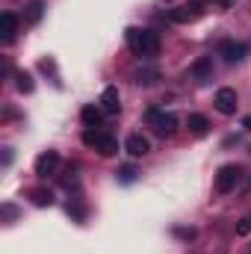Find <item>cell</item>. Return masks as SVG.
<instances>
[{"label": "cell", "mask_w": 251, "mask_h": 254, "mask_svg": "<svg viewBox=\"0 0 251 254\" xmlns=\"http://www.w3.org/2000/svg\"><path fill=\"white\" fill-rule=\"evenodd\" d=\"M125 36H127V48H130L133 57H157V54H160V36H157L154 30L130 27Z\"/></svg>", "instance_id": "obj_1"}, {"label": "cell", "mask_w": 251, "mask_h": 254, "mask_svg": "<svg viewBox=\"0 0 251 254\" xmlns=\"http://www.w3.org/2000/svg\"><path fill=\"white\" fill-rule=\"evenodd\" d=\"M83 142L89 145V148H95V151H101L104 157H113L116 151H119V142H116V136H110V133H104V130H86L83 133Z\"/></svg>", "instance_id": "obj_2"}, {"label": "cell", "mask_w": 251, "mask_h": 254, "mask_svg": "<svg viewBox=\"0 0 251 254\" xmlns=\"http://www.w3.org/2000/svg\"><path fill=\"white\" fill-rule=\"evenodd\" d=\"M243 181V169L237 163H228L216 172V192H231L237 190V184Z\"/></svg>", "instance_id": "obj_3"}, {"label": "cell", "mask_w": 251, "mask_h": 254, "mask_svg": "<svg viewBox=\"0 0 251 254\" xmlns=\"http://www.w3.org/2000/svg\"><path fill=\"white\" fill-rule=\"evenodd\" d=\"M148 125L154 127L157 136H172V133L178 130V116L163 113V110H151V113H148Z\"/></svg>", "instance_id": "obj_4"}, {"label": "cell", "mask_w": 251, "mask_h": 254, "mask_svg": "<svg viewBox=\"0 0 251 254\" xmlns=\"http://www.w3.org/2000/svg\"><path fill=\"white\" fill-rule=\"evenodd\" d=\"M204 15V6L201 3H181V6H175V9H169V18L175 21V24H192V21H198Z\"/></svg>", "instance_id": "obj_5"}, {"label": "cell", "mask_w": 251, "mask_h": 254, "mask_svg": "<svg viewBox=\"0 0 251 254\" xmlns=\"http://www.w3.org/2000/svg\"><path fill=\"white\" fill-rule=\"evenodd\" d=\"M213 104H216V110H219L222 116H234V113H237V104H240V101H237V92L225 86V89H219V92H216Z\"/></svg>", "instance_id": "obj_6"}, {"label": "cell", "mask_w": 251, "mask_h": 254, "mask_svg": "<svg viewBox=\"0 0 251 254\" xmlns=\"http://www.w3.org/2000/svg\"><path fill=\"white\" fill-rule=\"evenodd\" d=\"M219 57H225V63L237 65L246 60V45L243 42H234V39H225L222 45H219Z\"/></svg>", "instance_id": "obj_7"}, {"label": "cell", "mask_w": 251, "mask_h": 254, "mask_svg": "<svg viewBox=\"0 0 251 254\" xmlns=\"http://www.w3.org/2000/svg\"><path fill=\"white\" fill-rule=\"evenodd\" d=\"M15 33H18V18H15L12 12H3V15H0V42H3V45L15 42Z\"/></svg>", "instance_id": "obj_8"}, {"label": "cell", "mask_w": 251, "mask_h": 254, "mask_svg": "<svg viewBox=\"0 0 251 254\" xmlns=\"http://www.w3.org/2000/svg\"><path fill=\"white\" fill-rule=\"evenodd\" d=\"M101 110H104L107 116H116V113L122 110V98H119V89H116V86H107V89H104V95H101Z\"/></svg>", "instance_id": "obj_9"}, {"label": "cell", "mask_w": 251, "mask_h": 254, "mask_svg": "<svg viewBox=\"0 0 251 254\" xmlns=\"http://www.w3.org/2000/svg\"><path fill=\"white\" fill-rule=\"evenodd\" d=\"M57 166H60V154H57V151H45V154L36 160V175L48 178V175L57 172Z\"/></svg>", "instance_id": "obj_10"}, {"label": "cell", "mask_w": 251, "mask_h": 254, "mask_svg": "<svg viewBox=\"0 0 251 254\" xmlns=\"http://www.w3.org/2000/svg\"><path fill=\"white\" fill-rule=\"evenodd\" d=\"M125 151L130 154V157H145V154L151 151V142H148V139H145L142 133H133V136H127Z\"/></svg>", "instance_id": "obj_11"}, {"label": "cell", "mask_w": 251, "mask_h": 254, "mask_svg": "<svg viewBox=\"0 0 251 254\" xmlns=\"http://www.w3.org/2000/svg\"><path fill=\"white\" fill-rule=\"evenodd\" d=\"M189 71H192V77H198V80H210V74H213V60H210V57H198Z\"/></svg>", "instance_id": "obj_12"}, {"label": "cell", "mask_w": 251, "mask_h": 254, "mask_svg": "<svg viewBox=\"0 0 251 254\" xmlns=\"http://www.w3.org/2000/svg\"><path fill=\"white\" fill-rule=\"evenodd\" d=\"M80 119H83V125L86 127H98L101 122H104V110L101 107H83V113H80Z\"/></svg>", "instance_id": "obj_13"}, {"label": "cell", "mask_w": 251, "mask_h": 254, "mask_svg": "<svg viewBox=\"0 0 251 254\" xmlns=\"http://www.w3.org/2000/svg\"><path fill=\"white\" fill-rule=\"evenodd\" d=\"M189 130H192L195 136H204V133L210 130V122H207V116H201V113H192V116H189Z\"/></svg>", "instance_id": "obj_14"}, {"label": "cell", "mask_w": 251, "mask_h": 254, "mask_svg": "<svg viewBox=\"0 0 251 254\" xmlns=\"http://www.w3.org/2000/svg\"><path fill=\"white\" fill-rule=\"evenodd\" d=\"M42 15H45V3H42V0H33V3L27 6V24H39Z\"/></svg>", "instance_id": "obj_15"}, {"label": "cell", "mask_w": 251, "mask_h": 254, "mask_svg": "<svg viewBox=\"0 0 251 254\" xmlns=\"http://www.w3.org/2000/svg\"><path fill=\"white\" fill-rule=\"evenodd\" d=\"M160 80V71L157 68H145V71H136V83L139 86H154Z\"/></svg>", "instance_id": "obj_16"}, {"label": "cell", "mask_w": 251, "mask_h": 254, "mask_svg": "<svg viewBox=\"0 0 251 254\" xmlns=\"http://www.w3.org/2000/svg\"><path fill=\"white\" fill-rule=\"evenodd\" d=\"M30 198H33L36 207H51V204H54V192L51 190H33L30 192Z\"/></svg>", "instance_id": "obj_17"}, {"label": "cell", "mask_w": 251, "mask_h": 254, "mask_svg": "<svg viewBox=\"0 0 251 254\" xmlns=\"http://www.w3.org/2000/svg\"><path fill=\"white\" fill-rule=\"evenodd\" d=\"M15 86H18V92L30 95V92H33V77H30L27 71H18V74H15Z\"/></svg>", "instance_id": "obj_18"}, {"label": "cell", "mask_w": 251, "mask_h": 254, "mask_svg": "<svg viewBox=\"0 0 251 254\" xmlns=\"http://www.w3.org/2000/svg\"><path fill=\"white\" fill-rule=\"evenodd\" d=\"M116 175H119V181H122V184H133V181H136V175H139V172H136V169H133V166H122V169H119V172H116Z\"/></svg>", "instance_id": "obj_19"}, {"label": "cell", "mask_w": 251, "mask_h": 254, "mask_svg": "<svg viewBox=\"0 0 251 254\" xmlns=\"http://www.w3.org/2000/svg\"><path fill=\"white\" fill-rule=\"evenodd\" d=\"M237 234H240V237H246V234H251V216H249V219H243V222L237 225Z\"/></svg>", "instance_id": "obj_20"}, {"label": "cell", "mask_w": 251, "mask_h": 254, "mask_svg": "<svg viewBox=\"0 0 251 254\" xmlns=\"http://www.w3.org/2000/svg\"><path fill=\"white\" fill-rule=\"evenodd\" d=\"M68 213H71V216H74V219H83V216H86V213H83V207H80V204H68Z\"/></svg>", "instance_id": "obj_21"}, {"label": "cell", "mask_w": 251, "mask_h": 254, "mask_svg": "<svg viewBox=\"0 0 251 254\" xmlns=\"http://www.w3.org/2000/svg\"><path fill=\"white\" fill-rule=\"evenodd\" d=\"M175 234H178V237H184V240H192V237H195V231H192V228H178V231H175Z\"/></svg>", "instance_id": "obj_22"}, {"label": "cell", "mask_w": 251, "mask_h": 254, "mask_svg": "<svg viewBox=\"0 0 251 254\" xmlns=\"http://www.w3.org/2000/svg\"><path fill=\"white\" fill-rule=\"evenodd\" d=\"M12 163V148H3V166H9Z\"/></svg>", "instance_id": "obj_23"}, {"label": "cell", "mask_w": 251, "mask_h": 254, "mask_svg": "<svg viewBox=\"0 0 251 254\" xmlns=\"http://www.w3.org/2000/svg\"><path fill=\"white\" fill-rule=\"evenodd\" d=\"M210 3H216V6H225V9H228V6H231L234 0H210Z\"/></svg>", "instance_id": "obj_24"}, {"label": "cell", "mask_w": 251, "mask_h": 254, "mask_svg": "<svg viewBox=\"0 0 251 254\" xmlns=\"http://www.w3.org/2000/svg\"><path fill=\"white\" fill-rule=\"evenodd\" d=\"M243 127H246V130H251V116H246V119H243Z\"/></svg>", "instance_id": "obj_25"}, {"label": "cell", "mask_w": 251, "mask_h": 254, "mask_svg": "<svg viewBox=\"0 0 251 254\" xmlns=\"http://www.w3.org/2000/svg\"><path fill=\"white\" fill-rule=\"evenodd\" d=\"M249 254H251V249H249Z\"/></svg>", "instance_id": "obj_26"}]
</instances>
